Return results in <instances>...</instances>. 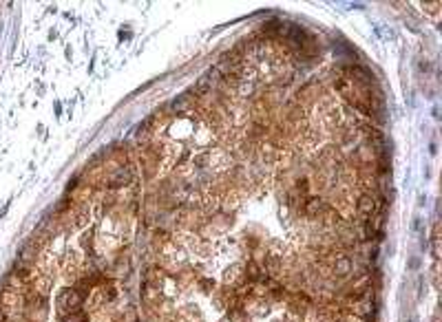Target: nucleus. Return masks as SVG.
<instances>
[{"mask_svg":"<svg viewBox=\"0 0 442 322\" xmlns=\"http://www.w3.org/2000/svg\"><path fill=\"white\" fill-rule=\"evenodd\" d=\"M352 271V261L347 256H336V263H334V274L336 276H347Z\"/></svg>","mask_w":442,"mask_h":322,"instance_id":"f03ea898","label":"nucleus"},{"mask_svg":"<svg viewBox=\"0 0 442 322\" xmlns=\"http://www.w3.org/2000/svg\"><path fill=\"white\" fill-rule=\"evenodd\" d=\"M215 287V283H210V281H201V289L203 291H210Z\"/></svg>","mask_w":442,"mask_h":322,"instance_id":"7ed1b4c3","label":"nucleus"},{"mask_svg":"<svg viewBox=\"0 0 442 322\" xmlns=\"http://www.w3.org/2000/svg\"><path fill=\"white\" fill-rule=\"evenodd\" d=\"M376 212H378V201H376L374 194H369V192L361 194V199H359V214L363 216V219H369V216L376 214Z\"/></svg>","mask_w":442,"mask_h":322,"instance_id":"f257e3e1","label":"nucleus"}]
</instances>
